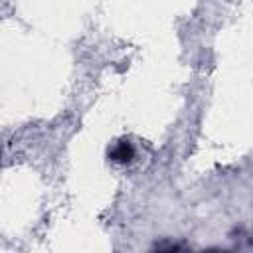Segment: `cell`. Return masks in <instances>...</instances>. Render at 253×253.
Masks as SVG:
<instances>
[{"label":"cell","mask_w":253,"mask_h":253,"mask_svg":"<svg viewBox=\"0 0 253 253\" xmlns=\"http://www.w3.org/2000/svg\"><path fill=\"white\" fill-rule=\"evenodd\" d=\"M109 156H111L115 162H130V160L134 158V148H132V144H130L128 140H119V142L111 148Z\"/></svg>","instance_id":"1"}]
</instances>
